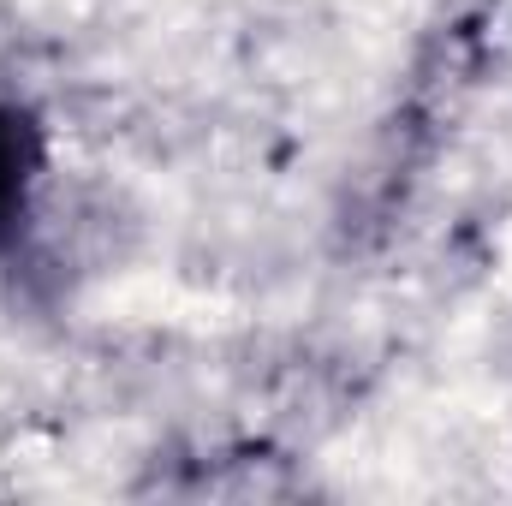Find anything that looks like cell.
I'll return each instance as SVG.
<instances>
[{"instance_id":"1","label":"cell","mask_w":512,"mask_h":506,"mask_svg":"<svg viewBox=\"0 0 512 506\" xmlns=\"http://www.w3.org/2000/svg\"><path fill=\"white\" fill-rule=\"evenodd\" d=\"M42 161H48V143H42L36 114L0 102V251H12V245L24 239Z\"/></svg>"}]
</instances>
